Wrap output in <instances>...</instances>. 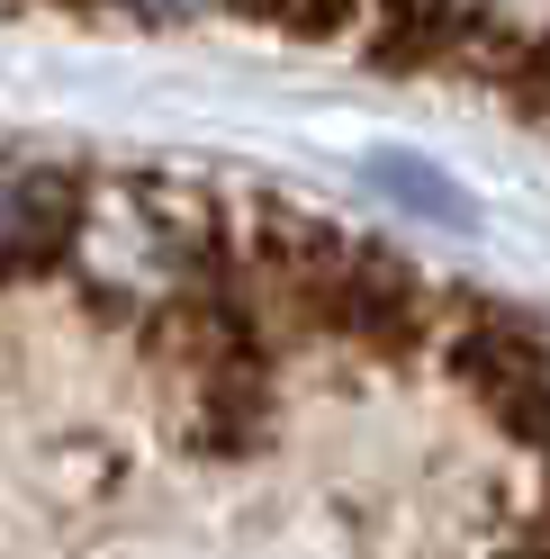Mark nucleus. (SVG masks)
Segmentation results:
<instances>
[{"label":"nucleus","instance_id":"1","mask_svg":"<svg viewBox=\"0 0 550 559\" xmlns=\"http://www.w3.org/2000/svg\"><path fill=\"white\" fill-rule=\"evenodd\" d=\"M0 559H550V334L316 199L0 145Z\"/></svg>","mask_w":550,"mask_h":559},{"label":"nucleus","instance_id":"2","mask_svg":"<svg viewBox=\"0 0 550 559\" xmlns=\"http://www.w3.org/2000/svg\"><path fill=\"white\" fill-rule=\"evenodd\" d=\"M73 27H244L397 82L478 91L550 145V0H0Z\"/></svg>","mask_w":550,"mask_h":559}]
</instances>
